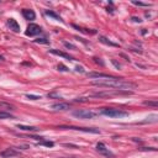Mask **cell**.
<instances>
[{"instance_id":"52a82bcc","label":"cell","mask_w":158,"mask_h":158,"mask_svg":"<svg viewBox=\"0 0 158 158\" xmlns=\"http://www.w3.org/2000/svg\"><path fill=\"white\" fill-rule=\"evenodd\" d=\"M88 77L89 78H100V79H114L115 77L114 75H110V74H105V73H96V72H93V73H88Z\"/></svg>"},{"instance_id":"30bf717a","label":"cell","mask_w":158,"mask_h":158,"mask_svg":"<svg viewBox=\"0 0 158 158\" xmlns=\"http://www.w3.org/2000/svg\"><path fill=\"white\" fill-rule=\"evenodd\" d=\"M49 53L56 54V56H59V57H63V58H65V59H68V60H74V58H73L72 56H69V54L65 53V52L58 51V49H49Z\"/></svg>"},{"instance_id":"ffe728a7","label":"cell","mask_w":158,"mask_h":158,"mask_svg":"<svg viewBox=\"0 0 158 158\" xmlns=\"http://www.w3.org/2000/svg\"><path fill=\"white\" fill-rule=\"evenodd\" d=\"M40 144H43V146H47V147H53V142H51V141H40Z\"/></svg>"},{"instance_id":"44dd1931","label":"cell","mask_w":158,"mask_h":158,"mask_svg":"<svg viewBox=\"0 0 158 158\" xmlns=\"http://www.w3.org/2000/svg\"><path fill=\"white\" fill-rule=\"evenodd\" d=\"M26 98L30 99V100H38V99H41V96H38V95H31V94H27Z\"/></svg>"},{"instance_id":"5b68a950","label":"cell","mask_w":158,"mask_h":158,"mask_svg":"<svg viewBox=\"0 0 158 158\" xmlns=\"http://www.w3.org/2000/svg\"><path fill=\"white\" fill-rule=\"evenodd\" d=\"M41 27L38 26V25H36V23H30L28 26H27V30H26V35L27 36H36V35H38V33H41Z\"/></svg>"},{"instance_id":"603a6c76","label":"cell","mask_w":158,"mask_h":158,"mask_svg":"<svg viewBox=\"0 0 158 158\" xmlns=\"http://www.w3.org/2000/svg\"><path fill=\"white\" fill-rule=\"evenodd\" d=\"M59 70H62V72H68L69 69L65 67V65H63V64H58V67H57Z\"/></svg>"},{"instance_id":"7c38bea8","label":"cell","mask_w":158,"mask_h":158,"mask_svg":"<svg viewBox=\"0 0 158 158\" xmlns=\"http://www.w3.org/2000/svg\"><path fill=\"white\" fill-rule=\"evenodd\" d=\"M7 25L10 26V28H11L12 31H15V32H19V31H20V25L17 23L16 20H14V19H9Z\"/></svg>"},{"instance_id":"d4e9b609","label":"cell","mask_w":158,"mask_h":158,"mask_svg":"<svg viewBox=\"0 0 158 158\" xmlns=\"http://www.w3.org/2000/svg\"><path fill=\"white\" fill-rule=\"evenodd\" d=\"M63 44H64L67 48H72V49H75V46H73L72 43H68V42H65V41H64V42H63Z\"/></svg>"},{"instance_id":"484cf974","label":"cell","mask_w":158,"mask_h":158,"mask_svg":"<svg viewBox=\"0 0 158 158\" xmlns=\"http://www.w3.org/2000/svg\"><path fill=\"white\" fill-rule=\"evenodd\" d=\"M75 70H77V72H80V73H84V68H83L81 65H77V67H75Z\"/></svg>"},{"instance_id":"3957f363","label":"cell","mask_w":158,"mask_h":158,"mask_svg":"<svg viewBox=\"0 0 158 158\" xmlns=\"http://www.w3.org/2000/svg\"><path fill=\"white\" fill-rule=\"evenodd\" d=\"M73 115L79 118H93L95 117L96 112H94L93 110H88V109H80V110L73 111Z\"/></svg>"},{"instance_id":"ba28073f","label":"cell","mask_w":158,"mask_h":158,"mask_svg":"<svg viewBox=\"0 0 158 158\" xmlns=\"http://www.w3.org/2000/svg\"><path fill=\"white\" fill-rule=\"evenodd\" d=\"M19 154V152L15 149V148H6V149H4L1 153H0V156L2 157V158H10V157H15V156H17Z\"/></svg>"},{"instance_id":"2e32d148","label":"cell","mask_w":158,"mask_h":158,"mask_svg":"<svg viewBox=\"0 0 158 158\" xmlns=\"http://www.w3.org/2000/svg\"><path fill=\"white\" fill-rule=\"evenodd\" d=\"M6 118H14V116L10 112H6V111L0 110V120H6Z\"/></svg>"},{"instance_id":"6da1fadb","label":"cell","mask_w":158,"mask_h":158,"mask_svg":"<svg viewBox=\"0 0 158 158\" xmlns=\"http://www.w3.org/2000/svg\"><path fill=\"white\" fill-rule=\"evenodd\" d=\"M93 85L99 86V88H106V89H112V90H122V91H128L131 89H136V84L130 80H125L122 78L115 77L114 79H99L91 81Z\"/></svg>"},{"instance_id":"9a60e30c","label":"cell","mask_w":158,"mask_h":158,"mask_svg":"<svg viewBox=\"0 0 158 158\" xmlns=\"http://www.w3.org/2000/svg\"><path fill=\"white\" fill-rule=\"evenodd\" d=\"M0 109H4V110L7 112L9 110H14L15 107H14V105L7 104V102H0Z\"/></svg>"},{"instance_id":"5bb4252c","label":"cell","mask_w":158,"mask_h":158,"mask_svg":"<svg viewBox=\"0 0 158 158\" xmlns=\"http://www.w3.org/2000/svg\"><path fill=\"white\" fill-rule=\"evenodd\" d=\"M17 128L23 130V131H37L38 128L35 126H25V125H17Z\"/></svg>"},{"instance_id":"d6986e66","label":"cell","mask_w":158,"mask_h":158,"mask_svg":"<svg viewBox=\"0 0 158 158\" xmlns=\"http://www.w3.org/2000/svg\"><path fill=\"white\" fill-rule=\"evenodd\" d=\"M143 104L144 105H148V106H153V107H156L157 105H158V102L154 100V101H149V100H146V101H143Z\"/></svg>"},{"instance_id":"8992f818","label":"cell","mask_w":158,"mask_h":158,"mask_svg":"<svg viewBox=\"0 0 158 158\" xmlns=\"http://www.w3.org/2000/svg\"><path fill=\"white\" fill-rule=\"evenodd\" d=\"M96 151L99 152V153H101L102 156H106V157H114V154L106 148V146L104 144V143H101V142H99L98 144H96Z\"/></svg>"},{"instance_id":"4fadbf2b","label":"cell","mask_w":158,"mask_h":158,"mask_svg":"<svg viewBox=\"0 0 158 158\" xmlns=\"http://www.w3.org/2000/svg\"><path fill=\"white\" fill-rule=\"evenodd\" d=\"M99 41H100L101 43L106 44V46H111V47H118V44H117V43L111 42L110 40H107V38H106V37H104V36H100V37H99Z\"/></svg>"},{"instance_id":"cb8c5ba5","label":"cell","mask_w":158,"mask_h":158,"mask_svg":"<svg viewBox=\"0 0 158 158\" xmlns=\"http://www.w3.org/2000/svg\"><path fill=\"white\" fill-rule=\"evenodd\" d=\"M132 4L138 5V6H148V4H146V2H141V1H132Z\"/></svg>"},{"instance_id":"4316f807","label":"cell","mask_w":158,"mask_h":158,"mask_svg":"<svg viewBox=\"0 0 158 158\" xmlns=\"http://www.w3.org/2000/svg\"><path fill=\"white\" fill-rule=\"evenodd\" d=\"M74 101H77V102H84V101H88V99H85V98H78V99H75Z\"/></svg>"},{"instance_id":"ac0fdd59","label":"cell","mask_w":158,"mask_h":158,"mask_svg":"<svg viewBox=\"0 0 158 158\" xmlns=\"http://www.w3.org/2000/svg\"><path fill=\"white\" fill-rule=\"evenodd\" d=\"M73 27L74 28H77V30H79V31H81V32H85V33H91V35H94V33H96V31L95 30H88V28H81V27H79V26H77V25H73Z\"/></svg>"},{"instance_id":"7a4b0ae2","label":"cell","mask_w":158,"mask_h":158,"mask_svg":"<svg viewBox=\"0 0 158 158\" xmlns=\"http://www.w3.org/2000/svg\"><path fill=\"white\" fill-rule=\"evenodd\" d=\"M101 114L102 115H106L109 117H125V116H128V112L127 111H123V110H120V109H111V107H105L101 110Z\"/></svg>"},{"instance_id":"e0dca14e","label":"cell","mask_w":158,"mask_h":158,"mask_svg":"<svg viewBox=\"0 0 158 158\" xmlns=\"http://www.w3.org/2000/svg\"><path fill=\"white\" fill-rule=\"evenodd\" d=\"M46 15H47V16H51V17H53L54 20H58V21H62V19H60V16H59V15H57L56 12H53L52 10H47V11H46Z\"/></svg>"},{"instance_id":"83f0119b","label":"cell","mask_w":158,"mask_h":158,"mask_svg":"<svg viewBox=\"0 0 158 158\" xmlns=\"http://www.w3.org/2000/svg\"><path fill=\"white\" fill-rule=\"evenodd\" d=\"M133 21H136V22H141V19H137V17H133Z\"/></svg>"},{"instance_id":"277c9868","label":"cell","mask_w":158,"mask_h":158,"mask_svg":"<svg viewBox=\"0 0 158 158\" xmlns=\"http://www.w3.org/2000/svg\"><path fill=\"white\" fill-rule=\"evenodd\" d=\"M60 130H75V131H83V132H91V133H100L98 128H88V127H77V126H59Z\"/></svg>"},{"instance_id":"8fae6325","label":"cell","mask_w":158,"mask_h":158,"mask_svg":"<svg viewBox=\"0 0 158 158\" xmlns=\"http://www.w3.org/2000/svg\"><path fill=\"white\" fill-rule=\"evenodd\" d=\"M51 107L53 110H57V111H64V110L69 109V105L67 102H57V104H53Z\"/></svg>"},{"instance_id":"7402d4cb","label":"cell","mask_w":158,"mask_h":158,"mask_svg":"<svg viewBox=\"0 0 158 158\" xmlns=\"http://www.w3.org/2000/svg\"><path fill=\"white\" fill-rule=\"evenodd\" d=\"M35 42L36 43H48L47 38H37V40H35Z\"/></svg>"},{"instance_id":"9c48e42d","label":"cell","mask_w":158,"mask_h":158,"mask_svg":"<svg viewBox=\"0 0 158 158\" xmlns=\"http://www.w3.org/2000/svg\"><path fill=\"white\" fill-rule=\"evenodd\" d=\"M22 16H23L26 20H30V21H32V20L36 19V14H35V11L31 10V9H23V10H22Z\"/></svg>"}]
</instances>
